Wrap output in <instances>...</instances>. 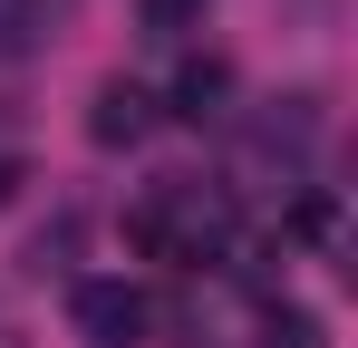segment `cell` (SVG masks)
Segmentation results:
<instances>
[{
	"instance_id": "obj_8",
	"label": "cell",
	"mask_w": 358,
	"mask_h": 348,
	"mask_svg": "<svg viewBox=\"0 0 358 348\" xmlns=\"http://www.w3.org/2000/svg\"><path fill=\"white\" fill-rule=\"evenodd\" d=\"M10 184H20V155H0V203H10Z\"/></svg>"
},
{
	"instance_id": "obj_1",
	"label": "cell",
	"mask_w": 358,
	"mask_h": 348,
	"mask_svg": "<svg viewBox=\"0 0 358 348\" xmlns=\"http://www.w3.org/2000/svg\"><path fill=\"white\" fill-rule=\"evenodd\" d=\"M126 242L145 261H165V271H213L242 242V203H233V184H213V174H155L136 194V213H126Z\"/></svg>"
},
{
	"instance_id": "obj_6",
	"label": "cell",
	"mask_w": 358,
	"mask_h": 348,
	"mask_svg": "<svg viewBox=\"0 0 358 348\" xmlns=\"http://www.w3.org/2000/svg\"><path fill=\"white\" fill-rule=\"evenodd\" d=\"M262 348H320V319L291 310V300H271V310H262Z\"/></svg>"
},
{
	"instance_id": "obj_5",
	"label": "cell",
	"mask_w": 358,
	"mask_h": 348,
	"mask_svg": "<svg viewBox=\"0 0 358 348\" xmlns=\"http://www.w3.org/2000/svg\"><path fill=\"white\" fill-rule=\"evenodd\" d=\"M223 87H233V68H223V58H194V68L175 78V116H194V126H203V116L223 107Z\"/></svg>"
},
{
	"instance_id": "obj_2",
	"label": "cell",
	"mask_w": 358,
	"mask_h": 348,
	"mask_svg": "<svg viewBox=\"0 0 358 348\" xmlns=\"http://www.w3.org/2000/svg\"><path fill=\"white\" fill-rule=\"evenodd\" d=\"M78 329H87V348H145V290L78 281Z\"/></svg>"
},
{
	"instance_id": "obj_4",
	"label": "cell",
	"mask_w": 358,
	"mask_h": 348,
	"mask_svg": "<svg viewBox=\"0 0 358 348\" xmlns=\"http://www.w3.org/2000/svg\"><path fill=\"white\" fill-rule=\"evenodd\" d=\"M59 29V0H0V58H39Z\"/></svg>"
},
{
	"instance_id": "obj_7",
	"label": "cell",
	"mask_w": 358,
	"mask_h": 348,
	"mask_svg": "<svg viewBox=\"0 0 358 348\" xmlns=\"http://www.w3.org/2000/svg\"><path fill=\"white\" fill-rule=\"evenodd\" d=\"M136 20H145V39H184L203 20V0H136Z\"/></svg>"
},
{
	"instance_id": "obj_3",
	"label": "cell",
	"mask_w": 358,
	"mask_h": 348,
	"mask_svg": "<svg viewBox=\"0 0 358 348\" xmlns=\"http://www.w3.org/2000/svg\"><path fill=\"white\" fill-rule=\"evenodd\" d=\"M145 126H155V97H145L136 78H107L97 107H87V136H97V145H136Z\"/></svg>"
}]
</instances>
